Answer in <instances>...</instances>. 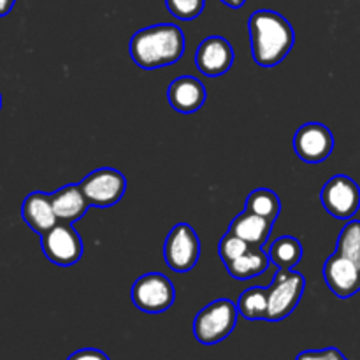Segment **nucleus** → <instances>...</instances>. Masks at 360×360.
<instances>
[{
    "label": "nucleus",
    "mask_w": 360,
    "mask_h": 360,
    "mask_svg": "<svg viewBox=\"0 0 360 360\" xmlns=\"http://www.w3.org/2000/svg\"><path fill=\"white\" fill-rule=\"evenodd\" d=\"M14 4H16V0H0V18L7 16L13 11Z\"/></svg>",
    "instance_id": "a878e982"
},
{
    "label": "nucleus",
    "mask_w": 360,
    "mask_h": 360,
    "mask_svg": "<svg viewBox=\"0 0 360 360\" xmlns=\"http://www.w3.org/2000/svg\"><path fill=\"white\" fill-rule=\"evenodd\" d=\"M250 248H252V246H250L248 243L243 241L241 238L234 236L232 232H227V234L220 239V243H218V255H220V259L224 260V264L227 266V264L239 259L243 253L248 252Z\"/></svg>",
    "instance_id": "5701e85b"
},
{
    "label": "nucleus",
    "mask_w": 360,
    "mask_h": 360,
    "mask_svg": "<svg viewBox=\"0 0 360 360\" xmlns=\"http://www.w3.org/2000/svg\"><path fill=\"white\" fill-rule=\"evenodd\" d=\"M238 304L231 299H217L204 306L193 320V336L200 345H217L227 340L238 322Z\"/></svg>",
    "instance_id": "7ed1b4c3"
},
{
    "label": "nucleus",
    "mask_w": 360,
    "mask_h": 360,
    "mask_svg": "<svg viewBox=\"0 0 360 360\" xmlns=\"http://www.w3.org/2000/svg\"><path fill=\"white\" fill-rule=\"evenodd\" d=\"M271 264L278 269H294L302 259V245L294 236H281L267 250Z\"/></svg>",
    "instance_id": "a211bd4d"
},
{
    "label": "nucleus",
    "mask_w": 360,
    "mask_h": 360,
    "mask_svg": "<svg viewBox=\"0 0 360 360\" xmlns=\"http://www.w3.org/2000/svg\"><path fill=\"white\" fill-rule=\"evenodd\" d=\"M295 155L306 164H320L334 151V136L323 123H304L294 136Z\"/></svg>",
    "instance_id": "9d476101"
},
{
    "label": "nucleus",
    "mask_w": 360,
    "mask_h": 360,
    "mask_svg": "<svg viewBox=\"0 0 360 360\" xmlns=\"http://www.w3.org/2000/svg\"><path fill=\"white\" fill-rule=\"evenodd\" d=\"M238 311L243 319L250 322L267 320L269 315V294L267 288L252 287L241 294L238 301Z\"/></svg>",
    "instance_id": "6ab92c4d"
},
{
    "label": "nucleus",
    "mask_w": 360,
    "mask_h": 360,
    "mask_svg": "<svg viewBox=\"0 0 360 360\" xmlns=\"http://www.w3.org/2000/svg\"><path fill=\"white\" fill-rule=\"evenodd\" d=\"M234 63V49L227 39L210 35L199 44L195 53V65L207 77L224 76Z\"/></svg>",
    "instance_id": "9b49d317"
},
{
    "label": "nucleus",
    "mask_w": 360,
    "mask_h": 360,
    "mask_svg": "<svg viewBox=\"0 0 360 360\" xmlns=\"http://www.w3.org/2000/svg\"><path fill=\"white\" fill-rule=\"evenodd\" d=\"M53 210H55L58 221L65 224H76L77 220L84 217L90 210L86 195L81 190L79 183L77 185H65L51 193Z\"/></svg>",
    "instance_id": "2eb2a0df"
},
{
    "label": "nucleus",
    "mask_w": 360,
    "mask_h": 360,
    "mask_svg": "<svg viewBox=\"0 0 360 360\" xmlns=\"http://www.w3.org/2000/svg\"><path fill=\"white\" fill-rule=\"evenodd\" d=\"M336 253L347 257L360 267V220H350L340 232Z\"/></svg>",
    "instance_id": "412c9836"
},
{
    "label": "nucleus",
    "mask_w": 360,
    "mask_h": 360,
    "mask_svg": "<svg viewBox=\"0 0 360 360\" xmlns=\"http://www.w3.org/2000/svg\"><path fill=\"white\" fill-rule=\"evenodd\" d=\"M21 218H23L25 224H27L32 231L37 232L39 236L51 231V229L58 224V218H56L55 210H53L51 193H28V195L25 197L23 204H21Z\"/></svg>",
    "instance_id": "4468645a"
},
{
    "label": "nucleus",
    "mask_w": 360,
    "mask_h": 360,
    "mask_svg": "<svg viewBox=\"0 0 360 360\" xmlns=\"http://www.w3.org/2000/svg\"><path fill=\"white\" fill-rule=\"evenodd\" d=\"M248 34L257 65L273 69L283 62L295 44L294 27L285 16L271 9H259L250 16Z\"/></svg>",
    "instance_id": "f257e3e1"
},
{
    "label": "nucleus",
    "mask_w": 360,
    "mask_h": 360,
    "mask_svg": "<svg viewBox=\"0 0 360 360\" xmlns=\"http://www.w3.org/2000/svg\"><path fill=\"white\" fill-rule=\"evenodd\" d=\"M273 225L274 221L267 220V218L253 214L250 211H243L241 214H238L231 221L229 232L241 238L243 241H246L253 248H264L271 232H273Z\"/></svg>",
    "instance_id": "dca6fc26"
},
{
    "label": "nucleus",
    "mask_w": 360,
    "mask_h": 360,
    "mask_svg": "<svg viewBox=\"0 0 360 360\" xmlns=\"http://www.w3.org/2000/svg\"><path fill=\"white\" fill-rule=\"evenodd\" d=\"M67 360H111L102 350L97 348H83V350L74 352L72 355H69Z\"/></svg>",
    "instance_id": "393cba45"
},
{
    "label": "nucleus",
    "mask_w": 360,
    "mask_h": 360,
    "mask_svg": "<svg viewBox=\"0 0 360 360\" xmlns=\"http://www.w3.org/2000/svg\"><path fill=\"white\" fill-rule=\"evenodd\" d=\"M245 211H250L253 214L267 218L271 221H276V218L281 213V200L278 193H274L269 188H257L246 197Z\"/></svg>",
    "instance_id": "aec40b11"
},
{
    "label": "nucleus",
    "mask_w": 360,
    "mask_h": 360,
    "mask_svg": "<svg viewBox=\"0 0 360 360\" xmlns=\"http://www.w3.org/2000/svg\"><path fill=\"white\" fill-rule=\"evenodd\" d=\"M206 86L202 81L193 76H179L169 84L167 101L176 112L192 115L206 102Z\"/></svg>",
    "instance_id": "ddd939ff"
},
{
    "label": "nucleus",
    "mask_w": 360,
    "mask_h": 360,
    "mask_svg": "<svg viewBox=\"0 0 360 360\" xmlns=\"http://www.w3.org/2000/svg\"><path fill=\"white\" fill-rule=\"evenodd\" d=\"M320 200L330 217L352 220L360 210V186L350 176L336 174L323 185Z\"/></svg>",
    "instance_id": "1a4fd4ad"
},
{
    "label": "nucleus",
    "mask_w": 360,
    "mask_h": 360,
    "mask_svg": "<svg viewBox=\"0 0 360 360\" xmlns=\"http://www.w3.org/2000/svg\"><path fill=\"white\" fill-rule=\"evenodd\" d=\"M0 109H2V95H0Z\"/></svg>",
    "instance_id": "cd10ccee"
},
{
    "label": "nucleus",
    "mask_w": 360,
    "mask_h": 360,
    "mask_svg": "<svg viewBox=\"0 0 360 360\" xmlns=\"http://www.w3.org/2000/svg\"><path fill=\"white\" fill-rule=\"evenodd\" d=\"M323 278L336 297L348 299L360 292V267L340 253H333L323 264Z\"/></svg>",
    "instance_id": "f8f14e48"
},
{
    "label": "nucleus",
    "mask_w": 360,
    "mask_h": 360,
    "mask_svg": "<svg viewBox=\"0 0 360 360\" xmlns=\"http://www.w3.org/2000/svg\"><path fill=\"white\" fill-rule=\"evenodd\" d=\"M130 297L139 311L158 315L167 311L174 304L176 290L167 276L162 273H148L134 281Z\"/></svg>",
    "instance_id": "39448f33"
},
{
    "label": "nucleus",
    "mask_w": 360,
    "mask_h": 360,
    "mask_svg": "<svg viewBox=\"0 0 360 360\" xmlns=\"http://www.w3.org/2000/svg\"><path fill=\"white\" fill-rule=\"evenodd\" d=\"M200 257V241L195 229L188 224H178L171 229L164 243V260L174 273H188L197 266Z\"/></svg>",
    "instance_id": "423d86ee"
},
{
    "label": "nucleus",
    "mask_w": 360,
    "mask_h": 360,
    "mask_svg": "<svg viewBox=\"0 0 360 360\" xmlns=\"http://www.w3.org/2000/svg\"><path fill=\"white\" fill-rule=\"evenodd\" d=\"M41 248L46 259L60 267H70L83 257V239L72 227V224L58 221L51 231L41 236Z\"/></svg>",
    "instance_id": "0eeeda50"
},
{
    "label": "nucleus",
    "mask_w": 360,
    "mask_h": 360,
    "mask_svg": "<svg viewBox=\"0 0 360 360\" xmlns=\"http://www.w3.org/2000/svg\"><path fill=\"white\" fill-rule=\"evenodd\" d=\"M90 206L108 210L118 204L127 192V178L111 167H101L91 171L79 183Z\"/></svg>",
    "instance_id": "6e6552de"
},
{
    "label": "nucleus",
    "mask_w": 360,
    "mask_h": 360,
    "mask_svg": "<svg viewBox=\"0 0 360 360\" xmlns=\"http://www.w3.org/2000/svg\"><path fill=\"white\" fill-rule=\"evenodd\" d=\"M295 360H348L338 348H323V350H306L301 352Z\"/></svg>",
    "instance_id": "b1692460"
},
{
    "label": "nucleus",
    "mask_w": 360,
    "mask_h": 360,
    "mask_svg": "<svg viewBox=\"0 0 360 360\" xmlns=\"http://www.w3.org/2000/svg\"><path fill=\"white\" fill-rule=\"evenodd\" d=\"M185 53V34L178 25L158 23L137 30L130 39V56L144 70L172 65Z\"/></svg>",
    "instance_id": "f03ea898"
},
{
    "label": "nucleus",
    "mask_w": 360,
    "mask_h": 360,
    "mask_svg": "<svg viewBox=\"0 0 360 360\" xmlns=\"http://www.w3.org/2000/svg\"><path fill=\"white\" fill-rule=\"evenodd\" d=\"M206 0H165V7L174 18L181 21L195 20L202 14Z\"/></svg>",
    "instance_id": "4be33fe9"
},
{
    "label": "nucleus",
    "mask_w": 360,
    "mask_h": 360,
    "mask_svg": "<svg viewBox=\"0 0 360 360\" xmlns=\"http://www.w3.org/2000/svg\"><path fill=\"white\" fill-rule=\"evenodd\" d=\"M306 280L294 269H278L273 283L267 288L269 294V315L267 322H281L294 313L304 294Z\"/></svg>",
    "instance_id": "20e7f679"
},
{
    "label": "nucleus",
    "mask_w": 360,
    "mask_h": 360,
    "mask_svg": "<svg viewBox=\"0 0 360 360\" xmlns=\"http://www.w3.org/2000/svg\"><path fill=\"white\" fill-rule=\"evenodd\" d=\"M271 266L269 253L264 248H250L248 252L243 253L239 259H236L234 262L227 264V273L231 274L234 280L246 281L252 280V278L260 276L262 273H266Z\"/></svg>",
    "instance_id": "f3484780"
},
{
    "label": "nucleus",
    "mask_w": 360,
    "mask_h": 360,
    "mask_svg": "<svg viewBox=\"0 0 360 360\" xmlns=\"http://www.w3.org/2000/svg\"><path fill=\"white\" fill-rule=\"evenodd\" d=\"M220 2H224L225 6L231 7V9H241V7L245 6L246 0H220Z\"/></svg>",
    "instance_id": "bb28decb"
}]
</instances>
